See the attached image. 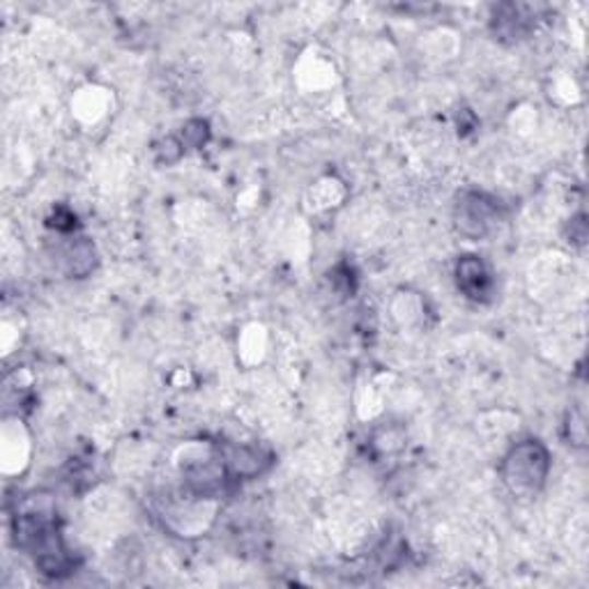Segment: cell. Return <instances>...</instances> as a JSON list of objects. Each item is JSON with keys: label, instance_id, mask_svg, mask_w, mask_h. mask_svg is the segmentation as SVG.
<instances>
[{"label": "cell", "instance_id": "3", "mask_svg": "<svg viewBox=\"0 0 589 589\" xmlns=\"http://www.w3.org/2000/svg\"><path fill=\"white\" fill-rule=\"evenodd\" d=\"M495 212L497 205L491 196L470 191L456 205V226L466 237L479 239L488 233Z\"/></svg>", "mask_w": 589, "mask_h": 589}, {"label": "cell", "instance_id": "5", "mask_svg": "<svg viewBox=\"0 0 589 589\" xmlns=\"http://www.w3.org/2000/svg\"><path fill=\"white\" fill-rule=\"evenodd\" d=\"M68 274L70 276H85L95 268V247L89 243V239H74V245L68 247Z\"/></svg>", "mask_w": 589, "mask_h": 589}, {"label": "cell", "instance_id": "2", "mask_svg": "<svg viewBox=\"0 0 589 589\" xmlns=\"http://www.w3.org/2000/svg\"><path fill=\"white\" fill-rule=\"evenodd\" d=\"M551 470V453L539 440H522L509 449L502 461V482L514 497L530 499L539 495Z\"/></svg>", "mask_w": 589, "mask_h": 589}, {"label": "cell", "instance_id": "4", "mask_svg": "<svg viewBox=\"0 0 589 589\" xmlns=\"http://www.w3.org/2000/svg\"><path fill=\"white\" fill-rule=\"evenodd\" d=\"M456 286L468 299L486 302L493 295V276L479 256H461L456 263Z\"/></svg>", "mask_w": 589, "mask_h": 589}, {"label": "cell", "instance_id": "1", "mask_svg": "<svg viewBox=\"0 0 589 589\" xmlns=\"http://www.w3.org/2000/svg\"><path fill=\"white\" fill-rule=\"evenodd\" d=\"M56 516L51 495L35 493L26 497L14 516V539L35 557L42 574L58 578L72 572V557L62 543Z\"/></svg>", "mask_w": 589, "mask_h": 589}]
</instances>
